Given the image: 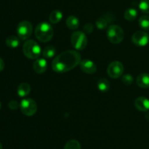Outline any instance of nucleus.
I'll return each instance as SVG.
<instances>
[{
  "label": "nucleus",
  "mask_w": 149,
  "mask_h": 149,
  "mask_svg": "<svg viewBox=\"0 0 149 149\" xmlns=\"http://www.w3.org/2000/svg\"><path fill=\"white\" fill-rule=\"evenodd\" d=\"M135 106L138 110L147 112L149 110V99L145 96H139L135 100Z\"/></svg>",
  "instance_id": "12"
},
{
  "label": "nucleus",
  "mask_w": 149,
  "mask_h": 149,
  "mask_svg": "<svg viewBox=\"0 0 149 149\" xmlns=\"http://www.w3.org/2000/svg\"><path fill=\"white\" fill-rule=\"evenodd\" d=\"M0 149H2V145L1 143H0Z\"/></svg>",
  "instance_id": "29"
},
{
  "label": "nucleus",
  "mask_w": 149,
  "mask_h": 149,
  "mask_svg": "<svg viewBox=\"0 0 149 149\" xmlns=\"http://www.w3.org/2000/svg\"><path fill=\"white\" fill-rule=\"evenodd\" d=\"M80 69L87 74H94L97 70V67L94 61L90 59H84L79 64Z\"/></svg>",
  "instance_id": "10"
},
{
  "label": "nucleus",
  "mask_w": 149,
  "mask_h": 149,
  "mask_svg": "<svg viewBox=\"0 0 149 149\" xmlns=\"http://www.w3.org/2000/svg\"><path fill=\"white\" fill-rule=\"evenodd\" d=\"M71 42L73 47L77 51L84 49L87 45V38L85 33L81 31H77L72 34Z\"/></svg>",
  "instance_id": "5"
},
{
  "label": "nucleus",
  "mask_w": 149,
  "mask_h": 149,
  "mask_svg": "<svg viewBox=\"0 0 149 149\" xmlns=\"http://www.w3.org/2000/svg\"><path fill=\"white\" fill-rule=\"evenodd\" d=\"M139 9L142 13H149V0H141L139 3Z\"/></svg>",
  "instance_id": "24"
},
{
  "label": "nucleus",
  "mask_w": 149,
  "mask_h": 149,
  "mask_svg": "<svg viewBox=\"0 0 149 149\" xmlns=\"http://www.w3.org/2000/svg\"><path fill=\"white\" fill-rule=\"evenodd\" d=\"M4 68V62L2 58H0V72L2 71Z\"/></svg>",
  "instance_id": "28"
},
{
  "label": "nucleus",
  "mask_w": 149,
  "mask_h": 149,
  "mask_svg": "<svg viewBox=\"0 0 149 149\" xmlns=\"http://www.w3.org/2000/svg\"><path fill=\"white\" fill-rule=\"evenodd\" d=\"M138 16V11L135 8H129L125 10V18L128 21H132Z\"/></svg>",
  "instance_id": "20"
},
{
  "label": "nucleus",
  "mask_w": 149,
  "mask_h": 149,
  "mask_svg": "<svg viewBox=\"0 0 149 149\" xmlns=\"http://www.w3.org/2000/svg\"><path fill=\"white\" fill-rule=\"evenodd\" d=\"M64 149H81L79 142L77 140H71L67 142Z\"/></svg>",
  "instance_id": "23"
},
{
  "label": "nucleus",
  "mask_w": 149,
  "mask_h": 149,
  "mask_svg": "<svg viewBox=\"0 0 149 149\" xmlns=\"http://www.w3.org/2000/svg\"><path fill=\"white\" fill-rule=\"evenodd\" d=\"M63 18V13L62 12L58 10H53L52 13L49 15V22L52 24H56V23H59Z\"/></svg>",
  "instance_id": "15"
},
{
  "label": "nucleus",
  "mask_w": 149,
  "mask_h": 149,
  "mask_svg": "<svg viewBox=\"0 0 149 149\" xmlns=\"http://www.w3.org/2000/svg\"><path fill=\"white\" fill-rule=\"evenodd\" d=\"M0 109H1V102H0Z\"/></svg>",
  "instance_id": "30"
},
{
  "label": "nucleus",
  "mask_w": 149,
  "mask_h": 149,
  "mask_svg": "<svg viewBox=\"0 0 149 149\" xmlns=\"http://www.w3.org/2000/svg\"><path fill=\"white\" fill-rule=\"evenodd\" d=\"M140 27L143 30H149V16L148 15H143L139 18L138 21Z\"/></svg>",
  "instance_id": "21"
},
{
  "label": "nucleus",
  "mask_w": 149,
  "mask_h": 149,
  "mask_svg": "<svg viewBox=\"0 0 149 149\" xmlns=\"http://www.w3.org/2000/svg\"><path fill=\"white\" fill-rule=\"evenodd\" d=\"M20 108L23 114L26 116H32L37 111V104L36 101L31 98H25L20 103Z\"/></svg>",
  "instance_id": "6"
},
{
  "label": "nucleus",
  "mask_w": 149,
  "mask_h": 149,
  "mask_svg": "<svg viewBox=\"0 0 149 149\" xmlns=\"http://www.w3.org/2000/svg\"><path fill=\"white\" fill-rule=\"evenodd\" d=\"M97 87L100 91L106 93L110 89V83L106 78H101L97 81Z\"/></svg>",
  "instance_id": "17"
},
{
  "label": "nucleus",
  "mask_w": 149,
  "mask_h": 149,
  "mask_svg": "<svg viewBox=\"0 0 149 149\" xmlns=\"http://www.w3.org/2000/svg\"><path fill=\"white\" fill-rule=\"evenodd\" d=\"M47 68V61L45 58H39L33 64V69L36 74H42Z\"/></svg>",
  "instance_id": "11"
},
{
  "label": "nucleus",
  "mask_w": 149,
  "mask_h": 149,
  "mask_svg": "<svg viewBox=\"0 0 149 149\" xmlns=\"http://www.w3.org/2000/svg\"><path fill=\"white\" fill-rule=\"evenodd\" d=\"M23 52L28 58L37 59L42 53V48L36 41L29 39L23 44Z\"/></svg>",
  "instance_id": "3"
},
{
  "label": "nucleus",
  "mask_w": 149,
  "mask_h": 149,
  "mask_svg": "<svg viewBox=\"0 0 149 149\" xmlns=\"http://www.w3.org/2000/svg\"><path fill=\"white\" fill-rule=\"evenodd\" d=\"M132 42L139 47H145L149 43V35L143 31H138L132 34Z\"/></svg>",
  "instance_id": "9"
},
{
  "label": "nucleus",
  "mask_w": 149,
  "mask_h": 149,
  "mask_svg": "<svg viewBox=\"0 0 149 149\" xmlns=\"http://www.w3.org/2000/svg\"><path fill=\"white\" fill-rule=\"evenodd\" d=\"M81 54L77 51L69 50L61 53L53 59L52 68L58 73H65L73 70L81 63Z\"/></svg>",
  "instance_id": "1"
},
{
  "label": "nucleus",
  "mask_w": 149,
  "mask_h": 149,
  "mask_svg": "<svg viewBox=\"0 0 149 149\" xmlns=\"http://www.w3.org/2000/svg\"><path fill=\"white\" fill-rule=\"evenodd\" d=\"M137 84L139 87L143 89L149 88V74L148 73H142L137 77Z\"/></svg>",
  "instance_id": "13"
},
{
  "label": "nucleus",
  "mask_w": 149,
  "mask_h": 149,
  "mask_svg": "<svg viewBox=\"0 0 149 149\" xmlns=\"http://www.w3.org/2000/svg\"><path fill=\"white\" fill-rule=\"evenodd\" d=\"M84 32H85V33L90 34L93 31V25L91 23H87V24L84 26Z\"/></svg>",
  "instance_id": "27"
},
{
  "label": "nucleus",
  "mask_w": 149,
  "mask_h": 149,
  "mask_svg": "<svg viewBox=\"0 0 149 149\" xmlns=\"http://www.w3.org/2000/svg\"><path fill=\"white\" fill-rule=\"evenodd\" d=\"M31 91V86L29 83H23L19 85L17 87V94L20 97H26L27 95L29 94Z\"/></svg>",
  "instance_id": "14"
},
{
  "label": "nucleus",
  "mask_w": 149,
  "mask_h": 149,
  "mask_svg": "<svg viewBox=\"0 0 149 149\" xmlns=\"http://www.w3.org/2000/svg\"><path fill=\"white\" fill-rule=\"evenodd\" d=\"M107 37L113 44H119L124 39L125 32L122 28L118 25H111L107 29Z\"/></svg>",
  "instance_id": "4"
},
{
  "label": "nucleus",
  "mask_w": 149,
  "mask_h": 149,
  "mask_svg": "<svg viewBox=\"0 0 149 149\" xmlns=\"http://www.w3.org/2000/svg\"><path fill=\"white\" fill-rule=\"evenodd\" d=\"M8 106H9V108H10V109L13 110H14L17 109V108H18V107H20V105H19L18 102H17V101L12 100L9 102Z\"/></svg>",
  "instance_id": "26"
},
{
  "label": "nucleus",
  "mask_w": 149,
  "mask_h": 149,
  "mask_svg": "<svg viewBox=\"0 0 149 149\" xmlns=\"http://www.w3.org/2000/svg\"><path fill=\"white\" fill-rule=\"evenodd\" d=\"M122 82L125 86H130L132 84L133 82V77L130 74H122Z\"/></svg>",
  "instance_id": "25"
},
{
  "label": "nucleus",
  "mask_w": 149,
  "mask_h": 149,
  "mask_svg": "<svg viewBox=\"0 0 149 149\" xmlns=\"http://www.w3.org/2000/svg\"><path fill=\"white\" fill-rule=\"evenodd\" d=\"M66 26L70 29H77L79 26V20L76 16L71 15L67 18Z\"/></svg>",
  "instance_id": "16"
},
{
  "label": "nucleus",
  "mask_w": 149,
  "mask_h": 149,
  "mask_svg": "<svg viewBox=\"0 0 149 149\" xmlns=\"http://www.w3.org/2000/svg\"><path fill=\"white\" fill-rule=\"evenodd\" d=\"M16 31L18 37L20 39L26 40L31 36L33 33V26L31 22L28 20H23L18 23Z\"/></svg>",
  "instance_id": "7"
},
{
  "label": "nucleus",
  "mask_w": 149,
  "mask_h": 149,
  "mask_svg": "<svg viewBox=\"0 0 149 149\" xmlns=\"http://www.w3.org/2000/svg\"><path fill=\"white\" fill-rule=\"evenodd\" d=\"M54 34V31L50 23L42 22L35 29V36L36 39L42 42H47L51 40Z\"/></svg>",
  "instance_id": "2"
},
{
  "label": "nucleus",
  "mask_w": 149,
  "mask_h": 149,
  "mask_svg": "<svg viewBox=\"0 0 149 149\" xmlns=\"http://www.w3.org/2000/svg\"><path fill=\"white\" fill-rule=\"evenodd\" d=\"M124 72V66L122 62L114 61L110 63L107 68V73L111 78H119L122 77Z\"/></svg>",
  "instance_id": "8"
},
{
  "label": "nucleus",
  "mask_w": 149,
  "mask_h": 149,
  "mask_svg": "<svg viewBox=\"0 0 149 149\" xmlns=\"http://www.w3.org/2000/svg\"><path fill=\"white\" fill-rule=\"evenodd\" d=\"M96 26L98 29L100 30H103V29H106L108 27V25H109V20L106 18L104 17L99 18L98 19L96 20Z\"/></svg>",
  "instance_id": "22"
},
{
  "label": "nucleus",
  "mask_w": 149,
  "mask_h": 149,
  "mask_svg": "<svg viewBox=\"0 0 149 149\" xmlns=\"http://www.w3.org/2000/svg\"><path fill=\"white\" fill-rule=\"evenodd\" d=\"M20 38L17 37L15 36H9L6 39V45L9 47V48H15L20 45Z\"/></svg>",
  "instance_id": "18"
},
{
  "label": "nucleus",
  "mask_w": 149,
  "mask_h": 149,
  "mask_svg": "<svg viewBox=\"0 0 149 149\" xmlns=\"http://www.w3.org/2000/svg\"><path fill=\"white\" fill-rule=\"evenodd\" d=\"M42 55L45 58H53L56 55V48L52 45H49L44 49Z\"/></svg>",
  "instance_id": "19"
}]
</instances>
